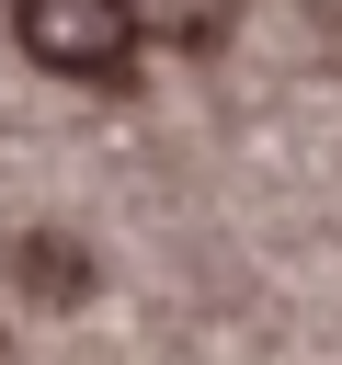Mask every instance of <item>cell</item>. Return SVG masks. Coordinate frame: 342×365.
<instances>
[{"label": "cell", "mask_w": 342, "mask_h": 365, "mask_svg": "<svg viewBox=\"0 0 342 365\" xmlns=\"http://www.w3.org/2000/svg\"><path fill=\"white\" fill-rule=\"evenodd\" d=\"M11 34H23V57L57 68V80H114V68L137 57L125 0H11Z\"/></svg>", "instance_id": "cell-1"}, {"label": "cell", "mask_w": 342, "mask_h": 365, "mask_svg": "<svg viewBox=\"0 0 342 365\" xmlns=\"http://www.w3.org/2000/svg\"><path fill=\"white\" fill-rule=\"evenodd\" d=\"M11 285L46 297V308H80V297H91V251L57 240V228H23V240H11Z\"/></svg>", "instance_id": "cell-2"}, {"label": "cell", "mask_w": 342, "mask_h": 365, "mask_svg": "<svg viewBox=\"0 0 342 365\" xmlns=\"http://www.w3.org/2000/svg\"><path fill=\"white\" fill-rule=\"evenodd\" d=\"M125 23L148 46H217L228 34V0H125Z\"/></svg>", "instance_id": "cell-3"}]
</instances>
